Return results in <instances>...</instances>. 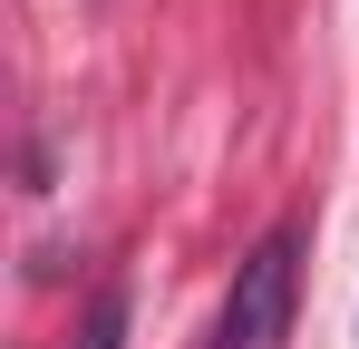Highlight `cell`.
<instances>
[{"label":"cell","mask_w":359,"mask_h":349,"mask_svg":"<svg viewBox=\"0 0 359 349\" xmlns=\"http://www.w3.org/2000/svg\"><path fill=\"white\" fill-rule=\"evenodd\" d=\"M68 349H126V291H117V282L88 301V330H78Z\"/></svg>","instance_id":"obj_2"},{"label":"cell","mask_w":359,"mask_h":349,"mask_svg":"<svg viewBox=\"0 0 359 349\" xmlns=\"http://www.w3.org/2000/svg\"><path fill=\"white\" fill-rule=\"evenodd\" d=\"M292 301H301V242L272 233L252 242V262L224 291V320H214V349H282L292 340Z\"/></svg>","instance_id":"obj_1"}]
</instances>
